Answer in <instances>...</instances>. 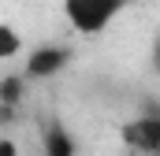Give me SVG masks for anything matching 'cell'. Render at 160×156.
Segmentation results:
<instances>
[{"label":"cell","instance_id":"cell-9","mask_svg":"<svg viewBox=\"0 0 160 156\" xmlns=\"http://www.w3.org/2000/svg\"><path fill=\"white\" fill-rule=\"evenodd\" d=\"M157 156H160V153H157Z\"/></svg>","mask_w":160,"mask_h":156},{"label":"cell","instance_id":"cell-7","mask_svg":"<svg viewBox=\"0 0 160 156\" xmlns=\"http://www.w3.org/2000/svg\"><path fill=\"white\" fill-rule=\"evenodd\" d=\"M0 156H22V153H19V141H15L11 134L0 138Z\"/></svg>","mask_w":160,"mask_h":156},{"label":"cell","instance_id":"cell-8","mask_svg":"<svg viewBox=\"0 0 160 156\" xmlns=\"http://www.w3.org/2000/svg\"><path fill=\"white\" fill-rule=\"evenodd\" d=\"M149 67L160 75V34L153 37V45H149Z\"/></svg>","mask_w":160,"mask_h":156},{"label":"cell","instance_id":"cell-1","mask_svg":"<svg viewBox=\"0 0 160 156\" xmlns=\"http://www.w3.org/2000/svg\"><path fill=\"white\" fill-rule=\"evenodd\" d=\"M127 7H130V0H60L63 22L78 37H101Z\"/></svg>","mask_w":160,"mask_h":156},{"label":"cell","instance_id":"cell-3","mask_svg":"<svg viewBox=\"0 0 160 156\" xmlns=\"http://www.w3.org/2000/svg\"><path fill=\"white\" fill-rule=\"evenodd\" d=\"M119 141L138 156H157L160 153V108L149 104L134 119H123L119 123Z\"/></svg>","mask_w":160,"mask_h":156},{"label":"cell","instance_id":"cell-6","mask_svg":"<svg viewBox=\"0 0 160 156\" xmlns=\"http://www.w3.org/2000/svg\"><path fill=\"white\" fill-rule=\"evenodd\" d=\"M26 82H30L26 75H8V78H4V85H0V100H4V108H8V112L19 104V93H22V85H26Z\"/></svg>","mask_w":160,"mask_h":156},{"label":"cell","instance_id":"cell-5","mask_svg":"<svg viewBox=\"0 0 160 156\" xmlns=\"http://www.w3.org/2000/svg\"><path fill=\"white\" fill-rule=\"evenodd\" d=\"M22 48H26V37L19 34V26L15 22H0V60L11 63V60L22 56Z\"/></svg>","mask_w":160,"mask_h":156},{"label":"cell","instance_id":"cell-4","mask_svg":"<svg viewBox=\"0 0 160 156\" xmlns=\"http://www.w3.org/2000/svg\"><path fill=\"white\" fill-rule=\"evenodd\" d=\"M41 156H78V138L63 119H48L41 126Z\"/></svg>","mask_w":160,"mask_h":156},{"label":"cell","instance_id":"cell-2","mask_svg":"<svg viewBox=\"0 0 160 156\" xmlns=\"http://www.w3.org/2000/svg\"><path fill=\"white\" fill-rule=\"evenodd\" d=\"M75 60V48L63 45V41H45V45H30L26 48V60H22V75L30 82H48V78H60Z\"/></svg>","mask_w":160,"mask_h":156}]
</instances>
